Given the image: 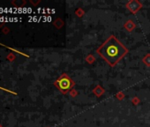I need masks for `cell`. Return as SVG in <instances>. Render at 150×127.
I'll list each match as a JSON object with an SVG mask.
<instances>
[{
	"mask_svg": "<svg viewBox=\"0 0 150 127\" xmlns=\"http://www.w3.org/2000/svg\"><path fill=\"white\" fill-rule=\"evenodd\" d=\"M110 66H114L126 54V48L114 36H110L97 50Z\"/></svg>",
	"mask_w": 150,
	"mask_h": 127,
	"instance_id": "1",
	"label": "cell"
},
{
	"mask_svg": "<svg viewBox=\"0 0 150 127\" xmlns=\"http://www.w3.org/2000/svg\"><path fill=\"white\" fill-rule=\"evenodd\" d=\"M56 86L58 87V89L63 92V93H66L68 92L72 87H73V83L71 81V80L67 76V75H62L56 82Z\"/></svg>",
	"mask_w": 150,
	"mask_h": 127,
	"instance_id": "2",
	"label": "cell"
}]
</instances>
